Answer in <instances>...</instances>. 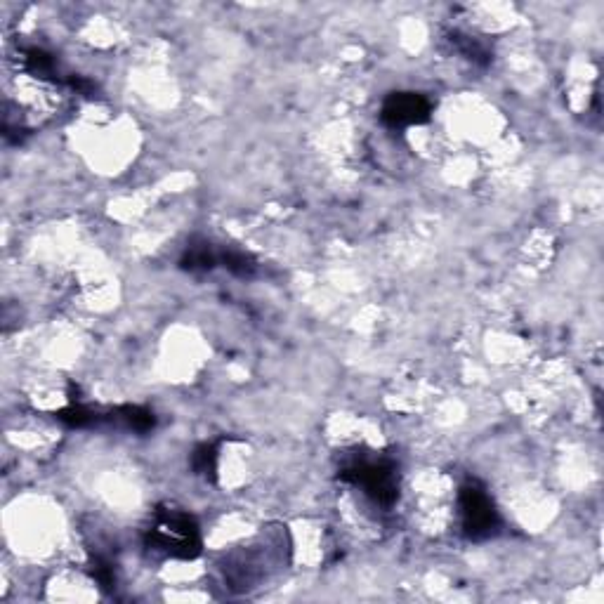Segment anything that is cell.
Wrapping results in <instances>:
<instances>
[{
    "label": "cell",
    "mask_w": 604,
    "mask_h": 604,
    "mask_svg": "<svg viewBox=\"0 0 604 604\" xmlns=\"http://www.w3.org/2000/svg\"><path fill=\"white\" fill-rule=\"evenodd\" d=\"M144 548L173 560H196L203 553L199 522L189 512L175 505H159L151 512V522L144 529Z\"/></svg>",
    "instance_id": "cell-1"
},
{
    "label": "cell",
    "mask_w": 604,
    "mask_h": 604,
    "mask_svg": "<svg viewBox=\"0 0 604 604\" xmlns=\"http://www.w3.org/2000/svg\"><path fill=\"white\" fill-rule=\"evenodd\" d=\"M338 477L359 489L380 510H390L399 498V468L390 456H350L340 465Z\"/></svg>",
    "instance_id": "cell-2"
},
{
    "label": "cell",
    "mask_w": 604,
    "mask_h": 604,
    "mask_svg": "<svg viewBox=\"0 0 604 604\" xmlns=\"http://www.w3.org/2000/svg\"><path fill=\"white\" fill-rule=\"evenodd\" d=\"M458 517L468 541H489L503 527L501 512L479 479H465L458 489Z\"/></svg>",
    "instance_id": "cell-3"
},
{
    "label": "cell",
    "mask_w": 604,
    "mask_h": 604,
    "mask_svg": "<svg viewBox=\"0 0 604 604\" xmlns=\"http://www.w3.org/2000/svg\"><path fill=\"white\" fill-rule=\"evenodd\" d=\"M432 116V102L420 93H390L380 107V121L390 130L423 126Z\"/></svg>",
    "instance_id": "cell-4"
},
{
    "label": "cell",
    "mask_w": 604,
    "mask_h": 604,
    "mask_svg": "<svg viewBox=\"0 0 604 604\" xmlns=\"http://www.w3.org/2000/svg\"><path fill=\"white\" fill-rule=\"evenodd\" d=\"M156 413L147 406L126 404L114 406V409H97L95 413V428H114L135 432V435H149L156 428Z\"/></svg>",
    "instance_id": "cell-5"
},
{
    "label": "cell",
    "mask_w": 604,
    "mask_h": 604,
    "mask_svg": "<svg viewBox=\"0 0 604 604\" xmlns=\"http://www.w3.org/2000/svg\"><path fill=\"white\" fill-rule=\"evenodd\" d=\"M220 267V248H215L206 239H192L180 258V269L199 274Z\"/></svg>",
    "instance_id": "cell-6"
},
{
    "label": "cell",
    "mask_w": 604,
    "mask_h": 604,
    "mask_svg": "<svg viewBox=\"0 0 604 604\" xmlns=\"http://www.w3.org/2000/svg\"><path fill=\"white\" fill-rule=\"evenodd\" d=\"M446 41L451 43V48L456 50L458 55H463L465 59H468V62L479 64V67H487V64H491L489 45L484 41H479V38L463 34V31H449Z\"/></svg>",
    "instance_id": "cell-7"
},
{
    "label": "cell",
    "mask_w": 604,
    "mask_h": 604,
    "mask_svg": "<svg viewBox=\"0 0 604 604\" xmlns=\"http://www.w3.org/2000/svg\"><path fill=\"white\" fill-rule=\"evenodd\" d=\"M218 458V444H199L192 453V470L206 482H215L218 479Z\"/></svg>",
    "instance_id": "cell-8"
},
{
    "label": "cell",
    "mask_w": 604,
    "mask_h": 604,
    "mask_svg": "<svg viewBox=\"0 0 604 604\" xmlns=\"http://www.w3.org/2000/svg\"><path fill=\"white\" fill-rule=\"evenodd\" d=\"M220 267L229 269L236 277H253L258 272V262L239 248H220Z\"/></svg>",
    "instance_id": "cell-9"
},
{
    "label": "cell",
    "mask_w": 604,
    "mask_h": 604,
    "mask_svg": "<svg viewBox=\"0 0 604 604\" xmlns=\"http://www.w3.org/2000/svg\"><path fill=\"white\" fill-rule=\"evenodd\" d=\"M90 574L97 581V586L107 593H114L116 588V564L109 560L107 555H95L93 562H90Z\"/></svg>",
    "instance_id": "cell-10"
}]
</instances>
